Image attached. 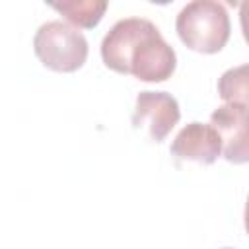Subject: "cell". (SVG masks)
Masks as SVG:
<instances>
[{
  "label": "cell",
  "instance_id": "1",
  "mask_svg": "<svg viewBox=\"0 0 249 249\" xmlns=\"http://www.w3.org/2000/svg\"><path fill=\"white\" fill-rule=\"evenodd\" d=\"M101 58L107 68L142 82H163L177 64L173 47L144 18L119 19L101 41Z\"/></svg>",
  "mask_w": 249,
  "mask_h": 249
},
{
  "label": "cell",
  "instance_id": "2",
  "mask_svg": "<svg viewBox=\"0 0 249 249\" xmlns=\"http://www.w3.org/2000/svg\"><path fill=\"white\" fill-rule=\"evenodd\" d=\"M179 39L193 51L218 53L230 39V16L220 2L195 0L181 8L175 19Z\"/></svg>",
  "mask_w": 249,
  "mask_h": 249
},
{
  "label": "cell",
  "instance_id": "3",
  "mask_svg": "<svg viewBox=\"0 0 249 249\" xmlns=\"http://www.w3.org/2000/svg\"><path fill=\"white\" fill-rule=\"evenodd\" d=\"M33 49L37 58L56 72H74L88 58V39L62 19L43 23L33 37Z\"/></svg>",
  "mask_w": 249,
  "mask_h": 249
},
{
  "label": "cell",
  "instance_id": "4",
  "mask_svg": "<svg viewBox=\"0 0 249 249\" xmlns=\"http://www.w3.org/2000/svg\"><path fill=\"white\" fill-rule=\"evenodd\" d=\"M181 111L177 99L167 91H140L132 113V126L146 128L150 138L161 142L179 123Z\"/></svg>",
  "mask_w": 249,
  "mask_h": 249
},
{
  "label": "cell",
  "instance_id": "5",
  "mask_svg": "<svg viewBox=\"0 0 249 249\" xmlns=\"http://www.w3.org/2000/svg\"><path fill=\"white\" fill-rule=\"evenodd\" d=\"M210 124L222 140V154L231 163L249 160L247 146V105L224 103L210 115Z\"/></svg>",
  "mask_w": 249,
  "mask_h": 249
},
{
  "label": "cell",
  "instance_id": "6",
  "mask_svg": "<svg viewBox=\"0 0 249 249\" xmlns=\"http://www.w3.org/2000/svg\"><path fill=\"white\" fill-rule=\"evenodd\" d=\"M171 154L179 160L212 163L222 154V140L212 124L195 121L177 132L171 142Z\"/></svg>",
  "mask_w": 249,
  "mask_h": 249
},
{
  "label": "cell",
  "instance_id": "7",
  "mask_svg": "<svg viewBox=\"0 0 249 249\" xmlns=\"http://www.w3.org/2000/svg\"><path fill=\"white\" fill-rule=\"evenodd\" d=\"M51 8L60 12L68 21L76 23L78 27H95L105 10L107 2L105 0H64V2H53Z\"/></svg>",
  "mask_w": 249,
  "mask_h": 249
},
{
  "label": "cell",
  "instance_id": "8",
  "mask_svg": "<svg viewBox=\"0 0 249 249\" xmlns=\"http://www.w3.org/2000/svg\"><path fill=\"white\" fill-rule=\"evenodd\" d=\"M218 93L226 103L247 105V64L226 70L218 80Z\"/></svg>",
  "mask_w": 249,
  "mask_h": 249
},
{
  "label": "cell",
  "instance_id": "9",
  "mask_svg": "<svg viewBox=\"0 0 249 249\" xmlns=\"http://www.w3.org/2000/svg\"><path fill=\"white\" fill-rule=\"evenodd\" d=\"M224 249H231V247H224Z\"/></svg>",
  "mask_w": 249,
  "mask_h": 249
}]
</instances>
